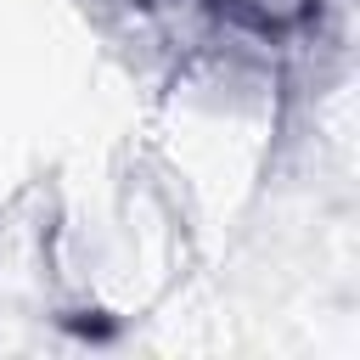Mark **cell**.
Wrapping results in <instances>:
<instances>
[{
    "instance_id": "obj_1",
    "label": "cell",
    "mask_w": 360,
    "mask_h": 360,
    "mask_svg": "<svg viewBox=\"0 0 360 360\" xmlns=\"http://www.w3.org/2000/svg\"><path fill=\"white\" fill-rule=\"evenodd\" d=\"M219 6H231V17H242L248 28H292L304 11H309V0H219Z\"/></svg>"
}]
</instances>
